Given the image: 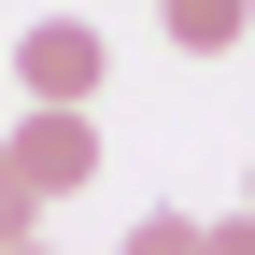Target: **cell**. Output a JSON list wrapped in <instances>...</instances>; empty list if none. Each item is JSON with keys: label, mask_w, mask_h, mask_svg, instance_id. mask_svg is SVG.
<instances>
[{"label": "cell", "mask_w": 255, "mask_h": 255, "mask_svg": "<svg viewBox=\"0 0 255 255\" xmlns=\"http://www.w3.org/2000/svg\"><path fill=\"white\" fill-rule=\"evenodd\" d=\"M241 213H255V184H241Z\"/></svg>", "instance_id": "ba28073f"}, {"label": "cell", "mask_w": 255, "mask_h": 255, "mask_svg": "<svg viewBox=\"0 0 255 255\" xmlns=\"http://www.w3.org/2000/svg\"><path fill=\"white\" fill-rule=\"evenodd\" d=\"M213 255H255V213H227V227H213Z\"/></svg>", "instance_id": "8992f818"}, {"label": "cell", "mask_w": 255, "mask_h": 255, "mask_svg": "<svg viewBox=\"0 0 255 255\" xmlns=\"http://www.w3.org/2000/svg\"><path fill=\"white\" fill-rule=\"evenodd\" d=\"M0 255H43V227H28V241H0Z\"/></svg>", "instance_id": "52a82bcc"}, {"label": "cell", "mask_w": 255, "mask_h": 255, "mask_svg": "<svg viewBox=\"0 0 255 255\" xmlns=\"http://www.w3.org/2000/svg\"><path fill=\"white\" fill-rule=\"evenodd\" d=\"M28 213H43V199H28V184H14V156H0V241H28Z\"/></svg>", "instance_id": "5b68a950"}, {"label": "cell", "mask_w": 255, "mask_h": 255, "mask_svg": "<svg viewBox=\"0 0 255 255\" xmlns=\"http://www.w3.org/2000/svg\"><path fill=\"white\" fill-rule=\"evenodd\" d=\"M156 14H170V43H184V57H227L241 28H255V0H156Z\"/></svg>", "instance_id": "3957f363"}, {"label": "cell", "mask_w": 255, "mask_h": 255, "mask_svg": "<svg viewBox=\"0 0 255 255\" xmlns=\"http://www.w3.org/2000/svg\"><path fill=\"white\" fill-rule=\"evenodd\" d=\"M0 156H14V184H28V199H71V184L100 170V114H43V100H28L14 128H0Z\"/></svg>", "instance_id": "7a4b0ae2"}, {"label": "cell", "mask_w": 255, "mask_h": 255, "mask_svg": "<svg viewBox=\"0 0 255 255\" xmlns=\"http://www.w3.org/2000/svg\"><path fill=\"white\" fill-rule=\"evenodd\" d=\"M100 71H114V57H100V28H85V14L14 28V85H28L43 114H100Z\"/></svg>", "instance_id": "6da1fadb"}, {"label": "cell", "mask_w": 255, "mask_h": 255, "mask_svg": "<svg viewBox=\"0 0 255 255\" xmlns=\"http://www.w3.org/2000/svg\"><path fill=\"white\" fill-rule=\"evenodd\" d=\"M128 255H213V227H199V213H142V227H128Z\"/></svg>", "instance_id": "277c9868"}]
</instances>
